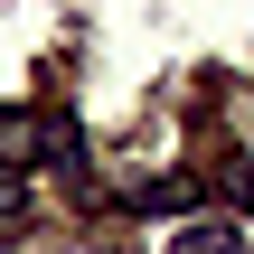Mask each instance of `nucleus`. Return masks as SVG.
Masks as SVG:
<instances>
[{"instance_id":"f257e3e1","label":"nucleus","mask_w":254,"mask_h":254,"mask_svg":"<svg viewBox=\"0 0 254 254\" xmlns=\"http://www.w3.org/2000/svg\"><path fill=\"white\" fill-rule=\"evenodd\" d=\"M160 254H254V245H245V226H226V217H189Z\"/></svg>"},{"instance_id":"f03ea898","label":"nucleus","mask_w":254,"mask_h":254,"mask_svg":"<svg viewBox=\"0 0 254 254\" xmlns=\"http://www.w3.org/2000/svg\"><path fill=\"white\" fill-rule=\"evenodd\" d=\"M28 207V160H0V217Z\"/></svg>"}]
</instances>
